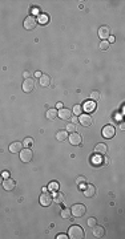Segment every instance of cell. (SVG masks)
<instances>
[{
	"label": "cell",
	"mask_w": 125,
	"mask_h": 239,
	"mask_svg": "<svg viewBox=\"0 0 125 239\" xmlns=\"http://www.w3.org/2000/svg\"><path fill=\"white\" fill-rule=\"evenodd\" d=\"M68 238L72 239H83L84 238V230L77 224H73V226L69 227L68 231Z\"/></svg>",
	"instance_id": "6da1fadb"
},
{
	"label": "cell",
	"mask_w": 125,
	"mask_h": 239,
	"mask_svg": "<svg viewBox=\"0 0 125 239\" xmlns=\"http://www.w3.org/2000/svg\"><path fill=\"white\" fill-rule=\"evenodd\" d=\"M85 212H86V207H85V205H83V203H76V205L72 206L71 214L73 215V217H76V218H80V217L85 215Z\"/></svg>",
	"instance_id": "7a4b0ae2"
},
{
	"label": "cell",
	"mask_w": 125,
	"mask_h": 239,
	"mask_svg": "<svg viewBox=\"0 0 125 239\" xmlns=\"http://www.w3.org/2000/svg\"><path fill=\"white\" fill-rule=\"evenodd\" d=\"M36 25H37V19H36L33 15L28 16V17L24 20V28H25V29H28V31L35 29Z\"/></svg>",
	"instance_id": "3957f363"
},
{
	"label": "cell",
	"mask_w": 125,
	"mask_h": 239,
	"mask_svg": "<svg viewBox=\"0 0 125 239\" xmlns=\"http://www.w3.org/2000/svg\"><path fill=\"white\" fill-rule=\"evenodd\" d=\"M33 158V152L31 149H28V147H25V149H21L20 150V159L21 162H31Z\"/></svg>",
	"instance_id": "277c9868"
},
{
	"label": "cell",
	"mask_w": 125,
	"mask_h": 239,
	"mask_svg": "<svg viewBox=\"0 0 125 239\" xmlns=\"http://www.w3.org/2000/svg\"><path fill=\"white\" fill-rule=\"evenodd\" d=\"M52 201H53V198H52V194H49V193H47V191H43V194L40 195V205L41 206H49L52 203Z\"/></svg>",
	"instance_id": "5b68a950"
},
{
	"label": "cell",
	"mask_w": 125,
	"mask_h": 239,
	"mask_svg": "<svg viewBox=\"0 0 125 239\" xmlns=\"http://www.w3.org/2000/svg\"><path fill=\"white\" fill-rule=\"evenodd\" d=\"M101 133H103V137L109 140V138H113L114 137V134H116V129H114L112 125H107V126H104V128H103Z\"/></svg>",
	"instance_id": "8992f818"
},
{
	"label": "cell",
	"mask_w": 125,
	"mask_h": 239,
	"mask_svg": "<svg viewBox=\"0 0 125 239\" xmlns=\"http://www.w3.org/2000/svg\"><path fill=\"white\" fill-rule=\"evenodd\" d=\"M33 88H35V81H33V78H25L23 82V90L25 93H31L33 90Z\"/></svg>",
	"instance_id": "52a82bcc"
},
{
	"label": "cell",
	"mask_w": 125,
	"mask_h": 239,
	"mask_svg": "<svg viewBox=\"0 0 125 239\" xmlns=\"http://www.w3.org/2000/svg\"><path fill=\"white\" fill-rule=\"evenodd\" d=\"M83 110H85V113H92V112L96 110V101H92V100H89V101H85L83 105Z\"/></svg>",
	"instance_id": "ba28073f"
},
{
	"label": "cell",
	"mask_w": 125,
	"mask_h": 239,
	"mask_svg": "<svg viewBox=\"0 0 125 239\" xmlns=\"http://www.w3.org/2000/svg\"><path fill=\"white\" fill-rule=\"evenodd\" d=\"M57 116L61 119H71L72 118V110L71 109H67V108H61V109L57 112Z\"/></svg>",
	"instance_id": "9c48e42d"
},
{
	"label": "cell",
	"mask_w": 125,
	"mask_h": 239,
	"mask_svg": "<svg viewBox=\"0 0 125 239\" xmlns=\"http://www.w3.org/2000/svg\"><path fill=\"white\" fill-rule=\"evenodd\" d=\"M109 36H110V29H109V27H107V25H103V27L98 28V37H100V39L107 40Z\"/></svg>",
	"instance_id": "30bf717a"
},
{
	"label": "cell",
	"mask_w": 125,
	"mask_h": 239,
	"mask_svg": "<svg viewBox=\"0 0 125 239\" xmlns=\"http://www.w3.org/2000/svg\"><path fill=\"white\" fill-rule=\"evenodd\" d=\"M1 185H3L4 190L11 191V190H13V189H15L16 182L12 178H6V179H3V183H1Z\"/></svg>",
	"instance_id": "8fae6325"
},
{
	"label": "cell",
	"mask_w": 125,
	"mask_h": 239,
	"mask_svg": "<svg viewBox=\"0 0 125 239\" xmlns=\"http://www.w3.org/2000/svg\"><path fill=\"white\" fill-rule=\"evenodd\" d=\"M79 122L83 126H91L92 125V118H91L89 114H80L79 116Z\"/></svg>",
	"instance_id": "7c38bea8"
},
{
	"label": "cell",
	"mask_w": 125,
	"mask_h": 239,
	"mask_svg": "<svg viewBox=\"0 0 125 239\" xmlns=\"http://www.w3.org/2000/svg\"><path fill=\"white\" fill-rule=\"evenodd\" d=\"M69 138V142H71V145H74V146H79V145H81V136L79 134V133H72L71 136H68Z\"/></svg>",
	"instance_id": "4fadbf2b"
},
{
	"label": "cell",
	"mask_w": 125,
	"mask_h": 239,
	"mask_svg": "<svg viewBox=\"0 0 125 239\" xmlns=\"http://www.w3.org/2000/svg\"><path fill=\"white\" fill-rule=\"evenodd\" d=\"M107 152H108V147L105 143H97L95 146V154L97 155H104L107 154Z\"/></svg>",
	"instance_id": "5bb4252c"
},
{
	"label": "cell",
	"mask_w": 125,
	"mask_h": 239,
	"mask_svg": "<svg viewBox=\"0 0 125 239\" xmlns=\"http://www.w3.org/2000/svg\"><path fill=\"white\" fill-rule=\"evenodd\" d=\"M96 194V187L93 185H86L85 186V189H84V195L85 197H88V198H92L93 195Z\"/></svg>",
	"instance_id": "9a60e30c"
},
{
	"label": "cell",
	"mask_w": 125,
	"mask_h": 239,
	"mask_svg": "<svg viewBox=\"0 0 125 239\" xmlns=\"http://www.w3.org/2000/svg\"><path fill=\"white\" fill-rule=\"evenodd\" d=\"M92 229H93V236H96V238H103V236H104L105 229L103 226H97V224H96Z\"/></svg>",
	"instance_id": "2e32d148"
},
{
	"label": "cell",
	"mask_w": 125,
	"mask_h": 239,
	"mask_svg": "<svg viewBox=\"0 0 125 239\" xmlns=\"http://www.w3.org/2000/svg\"><path fill=\"white\" fill-rule=\"evenodd\" d=\"M39 82H40V85H41L43 88H47V87L51 85V77H49L48 75H41V77L39 78Z\"/></svg>",
	"instance_id": "e0dca14e"
},
{
	"label": "cell",
	"mask_w": 125,
	"mask_h": 239,
	"mask_svg": "<svg viewBox=\"0 0 125 239\" xmlns=\"http://www.w3.org/2000/svg\"><path fill=\"white\" fill-rule=\"evenodd\" d=\"M101 162H104V164H109V159H104V161H103V158H101V155H97V154H96L95 155V157H93V158H92V164L93 165H95V166H100V165H101Z\"/></svg>",
	"instance_id": "ac0fdd59"
},
{
	"label": "cell",
	"mask_w": 125,
	"mask_h": 239,
	"mask_svg": "<svg viewBox=\"0 0 125 239\" xmlns=\"http://www.w3.org/2000/svg\"><path fill=\"white\" fill-rule=\"evenodd\" d=\"M21 150V142L19 141H15V142H12L9 145V152L11 153H19Z\"/></svg>",
	"instance_id": "d6986e66"
},
{
	"label": "cell",
	"mask_w": 125,
	"mask_h": 239,
	"mask_svg": "<svg viewBox=\"0 0 125 239\" xmlns=\"http://www.w3.org/2000/svg\"><path fill=\"white\" fill-rule=\"evenodd\" d=\"M56 138L59 141H65L68 138V131L67 130H59L56 133Z\"/></svg>",
	"instance_id": "ffe728a7"
},
{
	"label": "cell",
	"mask_w": 125,
	"mask_h": 239,
	"mask_svg": "<svg viewBox=\"0 0 125 239\" xmlns=\"http://www.w3.org/2000/svg\"><path fill=\"white\" fill-rule=\"evenodd\" d=\"M52 198H53V201L56 203H62L64 202V199H65V195L62 194V193H55Z\"/></svg>",
	"instance_id": "44dd1931"
},
{
	"label": "cell",
	"mask_w": 125,
	"mask_h": 239,
	"mask_svg": "<svg viewBox=\"0 0 125 239\" xmlns=\"http://www.w3.org/2000/svg\"><path fill=\"white\" fill-rule=\"evenodd\" d=\"M45 116H47L48 119H55L57 117V110H56V109H48Z\"/></svg>",
	"instance_id": "7402d4cb"
},
{
	"label": "cell",
	"mask_w": 125,
	"mask_h": 239,
	"mask_svg": "<svg viewBox=\"0 0 125 239\" xmlns=\"http://www.w3.org/2000/svg\"><path fill=\"white\" fill-rule=\"evenodd\" d=\"M47 189H49L51 191H57V190H59V183H57L56 181H52V182L48 185Z\"/></svg>",
	"instance_id": "603a6c76"
},
{
	"label": "cell",
	"mask_w": 125,
	"mask_h": 239,
	"mask_svg": "<svg viewBox=\"0 0 125 239\" xmlns=\"http://www.w3.org/2000/svg\"><path fill=\"white\" fill-rule=\"evenodd\" d=\"M72 113H74L76 116H80V114H83V106H81V105H74L73 112H72Z\"/></svg>",
	"instance_id": "cb8c5ba5"
},
{
	"label": "cell",
	"mask_w": 125,
	"mask_h": 239,
	"mask_svg": "<svg viewBox=\"0 0 125 239\" xmlns=\"http://www.w3.org/2000/svg\"><path fill=\"white\" fill-rule=\"evenodd\" d=\"M61 217H62L64 219H69V218L72 217L71 210H69V209H64V210L61 211Z\"/></svg>",
	"instance_id": "d4e9b609"
},
{
	"label": "cell",
	"mask_w": 125,
	"mask_h": 239,
	"mask_svg": "<svg viewBox=\"0 0 125 239\" xmlns=\"http://www.w3.org/2000/svg\"><path fill=\"white\" fill-rule=\"evenodd\" d=\"M89 97H91V100H92V101H97V100L100 99V92H97V90H93V92L91 93Z\"/></svg>",
	"instance_id": "484cf974"
},
{
	"label": "cell",
	"mask_w": 125,
	"mask_h": 239,
	"mask_svg": "<svg viewBox=\"0 0 125 239\" xmlns=\"http://www.w3.org/2000/svg\"><path fill=\"white\" fill-rule=\"evenodd\" d=\"M65 130L68 131V133H74V131H76V124H68Z\"/></svg>",
	"instance_id": "4316f807"
},
{
	"label": "cell",
	"mask_w": 125,
	"mask_h": 239,
	"mask_svg": "<svg viewBox=\"0 0 125 239\" xmlns=\"http://www.w3.org/2000/svg\"><path fill=\"white\" fill-rule=\"evenodd\" d=\"M48 20H49V17H48V16L45 15V13H41V15L39 16V21H40L41 24H47V23H48Z\"/></svg>",
	"instance_id": "83f0119b"
},
{
	"label": "cell",
	"mask_w": 125,
	"mask_h": 239,
	"mask_svg": "<svg viewBox=\"0 0 125 239\" xmlns=\"http://www.w3.org/2000/svg\"><path fill=\"white\" fill-rule=\"evenodd\" d=\"M108 48H109V43H108L107 40H103V41L100 43V49H101V51H107Z\"/></svg>",
	"instance_id": "f1b7e54d"
},
{
	"label": "cell",
	"mask_w": 125,
	"mask_h": 239,
	"mask_svg": "<svg viewBox=\"0 0 125 239\" xmlns=\"http://www.w3.org/2000/svg\"><path fill=\"white\" fill-rule=\"evenodd\" d=\"M23 145H24V146H27V147L32 146V145H33V138H31V137L25 138V140H24V142H23Z\"/></svg>",
	"instance_id": "f546056e"
},
{
	"label": "cell",
	"mask_w": 125,
	"mask_h": 239,
	"mask_svg": "<svg viewBox=\"0 0 125 239\" xmlns=\"http://www.w3.org/2000/svg\"><path fill=\"white\" fill-rule=\"evenodd\" d=\"M85 182H86V178L83 175H79L77 178H76V183H77V185H81V183H85Z\"/></svg>",
	"instance_id": "4dcf8cb0"
},
{
	"label": "cell",
	"mask_w": 125,
	"mask_h": 239,
	"mask_svg": "<svg viewBox=\"0 0 125 239\" xmlns=\"http://www.w3.org/2000/svg\"><path fill=\"white\" fill-rule=\"evenodd\" d=\"M86 223H88V226L89 227H95L96 224H97V222H96V218H89Z\"/></svg>",
	"instance_id": "1f68e13d"
},
{
	"label": "cell",
	"mask_w": 125,
	"mask_h": 239,
	"mask_svg": "<svg viewBox=\"0 0 125 239\" xmlns=\"http://www.w3.org/2000/svg\"><path fill=\"white\" fill-rule=\"evenodd\" d=\"M56 238H57V239H68V236H67L65 234H59Z\"/></svg>",
	"instance_id": "d6a6232c"
},
{
	"label": "cell",
	"mask_w": 125,
	"mask_h": 239,
	"mask_svg": "<svg viewBox=\"0 0 125 239\" xmlns=\"http://www.w3.org/2000/svg\"><path fill=\"white\" fill-rule=\"evenodd\" d=\"M1 177H3V178H9V173H8V171H3Z\"/></svg>",
	"instance_id": "836d02e7"
},
{
	"label": "cell",
	"mask_w": 125,
	"mask_h": 239,
	"mask_svg": "<svg viewBox=\"0 0 125 239\" xmlns=\"http://www.w3.org/2000/svg\"><path fill=\"white\" fill-rule=\"evenodd\" d=\"M41 75H43V73H41V72H36V73H35V77H41Z\"/></svg>",
	"instance_id": "e575fe53"
},
{
	"label": "cell",
	"mask_w": 125,
	"mask_h": 239,
	"mask_svg": "<svg viewBox=\"0 0 125 239\" xmlns=\"http://www.w3.org/2000/svg\"><path fill=\"white\" fill-rule=\"evenodd\" d=\"M56 108H57V109H61V108H62V104H61V102H57V104H56Z\"/></svg>",
	"instance_id": "d590c367"
},
{
	"label": "cell",
	"mask_w": 125,
	"mask_h": 239,
	"mask_svg": "<svg viewBox=\"0 0 125 239\" xmlns=\"http://www.w3.org/2000/svg\"><path fill=\"white\" fill-rule=\"evenodd\" d=\"M108 39H109V41H108V43H113V41H114V37H113V36H109Z\"/></svg>",
	"instance_id": "8d00e7d4"
},
{
	"label": "cell",
	"mask_w": 125,
	"mask_h": 239,
	"mask_svg": "<svg viewBox=\"0 0 125 239\" xmlns=\"http://www.w3.org/2000/svg\"><path fill=\"white\" fill-rule=\"evenodd\" d=\"M24 77H29V76H31V73H29V72H24Z\"/></svg>",
	"instance_id": "74e56055"
},
{
	"label": "cell",
	"mask_w": 125,
	"mask_h": 239,
	"mask_svg": "<svg viewBox=\"0 0 125 239\" xmlns=\"http://www.w3.org/2000/svg\"><path fill=\"white\" fill-rule=\"evenodd\" d=\"M79 122V118H72V124H77Z\"/></svg>",
	"instance_id": "f35d334b"
},
{
	"label": "cell",
	"mask_w": 125,
	"mask_h": 239,
	"mask_svg": "<svg viewBox=\"0 0 125 239\" xmlns=\"http://www.w3.org/2000/svg\"><path fill=\"white\" fill-rule=\"evenodd\" d=\"M1 183H3V177L0 175V185H1Z\"/></svg>",
	"instance_id": "ab89813d"
}]
</instances>
